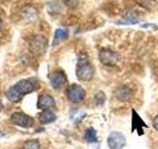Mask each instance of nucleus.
I'll return each mask as SVG.
<instances>
[{
  "instance_id": "1",
  "label": "nucleus",
  "mask_w": 158,
  "mask_h": 149,
  "mask_svg": "<svg viewBox=\"0 0 158 149\" xmlns=\"http://www.w3.org/2000/svg\"><path fill=\"white\" fill-rule=\"evenodd\" d=\"M94 76V68L89 62L86 54H80L78 56V62L76 66V77L79 81L88 82L92 79Z\"/></svg>"
},
{
  "instance_id": "2",
  "label": "nucleus",
  "mask_w": 158,
  "mask_h": 149,
  "mask_svg": "<svg viewBox=\"0 0 158 149\" xmlns=\"http://www.w3.org/2000/svg\"><path fill=\"white\" fill-rule=\"evenodd\" d=\"M48 47V39L42 35H36L29 42L30 51L35 55H42Z\"/></svg>"
},
{
  "instance_id": "3",
  "label": "nucleus",
  "mask_w": 158,
  "mask_h": 149,
  "mask_svg": "<svg viewBox=\"0 0 158 149\" xmlns=\"http://www.w3.org/2000/svg\"><path fill=\"white\" fill-rule=\"evenodd\" d=\"M10 121L13 124H15V125L23 128H31L35 123V120L32 116L23 112L12 113L11 117H10Z\"/></svg>"
},
{
  "instance_id": "4",
  "label": "nucleus",
  "mask_w": 158,
  "mask_h": 149,
  "mask_svg": "<svg viewBox=\"0 0 158 149\" xmlns=\"http://www.w3.org/2000/svg\"><path fill=\"white\" fill-rule=\"evenodd\" d=\"M85 91L79 84H70L66 89V97L72 102H80L85 98Z\"/></svg>"
},
{
  "instance_id": "5",
  "label": "nucleus",
  "mask_w": 158,
  "mask_h": 149,
  "mask_svg": "<svg viewBox=\"0 0 158 149\" xmlns=\"http://www.w3.org/2000/svg\"><path fill=\"white\" fill-rule=\"evenodd\" d=\"M126 137L118 131H113L107 138V144L110 149H123L126 146Z\"/></svg>"
},
{
  "instance_id": "6",
  "label": "nucleus",
  "mask_w": 158,
  "mask_h": 149,
  "mask_svg": "<svg viewBox=\"0 0 158 149\" xmlns=\"http://www.w3.org/2000/svg\"><path fill=\"white\" fill-rule=\"evenodd\" d=\"M118 55L110 49H102L99 53V59L106 66H115L118 61Z\"/></svg>"
},
{
  "instance_id": "7",
  "label": "nucleus",
  "mask_w": 158,
  "mask_h": 149,
  "mask_svg": "<svg viewBox=\"0 0 158 149\" xmlns=\"http://www.w3.org/2000/svg\"><path fill=\"white\" fill-rule=\"evenodd\" d=\"M49 81L54 89H60L66 83V74L61 70H57L51 74Z\"/></svg>"
},
{
  "instance_id": "8",
  "label": "nucleus",
  "mask_w": 158,
  "mask_h": 149,
  "mask_svg": "<svg viewBox=\"0 0 158 149\" xmlns=\"http://www.w3.org/2000/svg\"><path fill=\"white\" fill-rule=\"evenodd\" d=\"M13 87L18 92L20 96L23 97L25 94H28L30 93L34 92L35 84L33 83L32 79H21V81H19L16 84H14Z\"/></svg>"
},
{
  "instance_id": "9",
  "label": "nucleus",
  "mask_w": 158,
  "mask_h": 149,
  "mask_svg": "<svg viewBox=\"0 0 158 149\" xmlns=\"http://www.w3.org/2000/svg\"><path fill=\"white\" fill-rule=\"evenodd\" d=\"M56 106V102H54V98L49 96V94H42V96L39 97L38 99V103L37 106L39 109H43V111H47V109H51L54 107Z\"/></svg>"
},
{
  "instance_id": "10",
  "label": "nucleus",
  "mask_w": 158,
  "mask_h": 149,
  "mask_svg": "<svg viewBox=\"0 0 158 149\" xmlns=\"http://www.w3.org/2000/svg\"><path fill=\"white\" fill-rule=\"evenodd\" d=\"M21 16L27 22H34L38 18V11L33 5H26L21 10Z\"/></svg>"
},
{
  "instance_id": "11",
  "label": "nucleus",
  "mask_w": 158,
  "mask_h": 149,
  "mask_svg": "<svg viewBox=\"0 0 158 149\" xmlns=\"http://www.w3.org/2000/svg\"><path fill=\"white\" fill-rule=\"evenodd\" d=\"M131 125H132L131 131L136 130L138 135H142V134H143V128L147 126L145 124V122L142 120L141 117L136 113V111H135V109H132V122H131Z\"/></svg>"
},
{
  "instance_id": "12",
  "label": "nucleus",
  "mask_w": 158,
  "mask_h": 149,
  "mask_svg": "<svg viewBox=\"0 0 158 149\" xmlns=\"http://www.w3.org/2000/svg\"><path fill=\"white\" fill-rule=\"evenodd\" d=\"M115 93H115L116 97L122 102L128 101L131 97V89L126 86H122L120 88H118Z\"/></svg>"
},
{
  "instance_id": "13",
  "label": "nucleus",
  "mask_w": 158,
  "mask_h": 149,
  "mask_svg": "<svg viewBox=\"0 0 158 149\" xmlns=\"http://www.w3.org/2000/svg\"><path fill=\"white\" fill-rule=\"evenodd\" d=\"M56 119V114H54L52 111L47 109V111H43V112L40 114V121L42 124H48L52 123Z\"/></svg>"
},
{
  "instance_id": "14",
  "label": "nucleus",
  "mask_w": 158,
  "mask_h": 149,
  "mask_svg": "<svg viewBox=\"0 0 158 149\" xmlns=\"http://www.w3.org/2000/svg\"><path fill=\"white\" fill-rule=\"evenodd\" d=\"M84 138L85 140L89 143H95L98 141V137H97V132L93 127H89L87 128L85 132H84Z\"/></svg>"
},
{
  "instance_id": "15",
  "label": "nucleus",
  "mask_w": 158,
  "mask_h": 149,
  "mask_svg": "<svg viewBox=\"0 0 158 149\" xmlns=\"http://www.w3.org/2000/svg\"><path fill=\"white\" fill-rule=\"evenodd\" d=\"M6 97L9 99L10 102H20L23 98L18 93V92L16 91V89H15L14 87H11V88H9L7 89V92H6Z\"/></svg>"
},
{
  "instance_id": "16",
  "label": "nucleus",
  "mask_w": 158,
  "mask_h": 149,
  "mask_svg": "<svg viewBox=\"0 0 158 149\" xmlns=\"http://www.w3.org/2000/svg\"><path fill=\"white\" fill-rule=\"evenodd\" d=\"M68 30L67 29H56V33H54V37H53V42L52 45H56L58 42H60L61 40L65 39L68 36Z\"/></svg>"
},
{
  "instance_id": "17",
  "label": "nucleus",
  "mask_w": 158,
  "mask_h": 149,
  "mask_svg": "<svg viewBox=\"0 0 158 149\" xmlns=\"http://www.w3.org/2000/svg\"><path fill=\"white\" fill-rule=\"evenodd\" d=\"M106 102V94L103 92H98L94 97V104L95 106H101Z\"/></svg>"
},
{
  "instance_id": "18",
  "label": "nucleus",
  "mask_w": 158,
  "mask_h": 149,
  "mask_svg": "<svg viewBox=\"0 0 158 149\" xmlns=\"http://www.w3.org/2000/svg\"><path fill=\"white\" fill-rule=\"evenodd\" d=\"M85 115H86V113L82 111H74L73 112H71V119L75 123H78L85 117Z\"/></svg>"
},
{
  "instance_id": "19",
  "label": "nucleus",
  "mask_w": 158,
  "mask_h": 149,
  "mask_svg": "<svg viewBox=\"0 0 158 149\" xmlns=\"http://www.w3.org/2000/svg\"><path fill=\"white\" fill-rule=\"evenodd\" d=\"M23 149H40V143L38 140H28L23 145Z\"/></svg>"
},
{
  "instance_id": "20",
  "label": "nucleus",
  "mask_w": 158,
  "mask_h": 149,
  "mask_svg": "<svg viewBox=\"0 0 158 149\" xmlns=\"http://www.w3.org/2000/svg\"><path fill=\"white\" fill-rule=\"evenodd\" d=\"M153 1H154V0H137V2L139 3L142 7H145V8L151 6Z\"/></svg>"
},
{
  "instance_id": "21",
  "label": "nucleus",
  "mask_w": 158,
  "mask_h": 149,
  "mask_svg": "<svg viewBox=\"0 0 158 149\" xmlns=\"http://www.w3.org/2000/svg\"><path fill=\"white\" fill-rule=\"evenodd\" d=\"M152 125L153 127H154L156 130H158V115H156L154 117V119H153V121H152Z\"/></svg>"
},
{
  "instance_id": "22",
  "label": "nucleus",
  "mask_w": 158,
  "mask_h": 149,
  "mask_svg": "<svg viewBox=\"0 0 158 149\" xmlns=\"http://www.w3.org/2000/svg\"><path fill=\"white\" fill-rule=\"evenodd\" d=\"M2 107H3V104H2V102L0 101V111H2Z\"/></svg>"
},
{
  "instance_id": "23",
  "label": "nucleus",
  "mask_w": 158,
  "mask_h": 149,
  "mask_svg": "<svg viewBox=\"0 0 158 149\" xmlns=\"http://www.w3.org/2000/svg\"><path fill=\"white\" fill-rule=\"evenodd\" d=\"M1 26H2V19L0 18V28H1Z\"/></svg>"
},
{
  "instance_id": "24",
  "label": "nucleus",
  "mask_w": 158,
  "mask_h": 149,
  "mask_svg": "<svg viewBox=\"0 0 158 149\" xmlns=\"http://www.w3.org/2000/svg\"><path fill=\"white\" fill-rule=\"evenodd\" d=\"M0 136H2V132L1 131H0Z\"/></svg>"
},
{
  "instance_id": "25",
  "label": "nucleus",
  "mask_w": 158,
  "mask_h": 149,
  "mask_svg": "<svg viewBox=\"0 0 158 149\" xmlns=\"http://www.w3.org/2000/svg\"><path fill=\"white\" fill-rule=\"evenodd\" d=\"M0 93H1V91H0Z\"/></svg>"
}]
</instances>
